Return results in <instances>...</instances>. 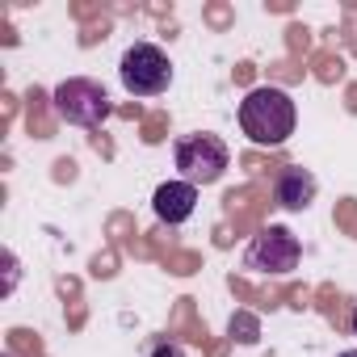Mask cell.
<instances>
[{"instance_id":"6da1fadb","label":"cell","mask_w":357,"mask_h":357,"mask_svg":"<svg viewBox=\"0 0 357 357\" xmlns=\"http://www.w3.org/2000/svg\"><path fill=\"white\" fill-rule=\"evenodd\" d=\"M294 122H298V109H294V97L286 89L261 84L240 101V130L257 147H282L294 135Z\"/></svg>"},{"instance_id":"7a4b0ae2","label":"cell","mask_w":357,"mask_h":357,"mask_svg":"<svg viewBox=\"0 0 357 357\" xmlns=\"http://www.w3.org/2000/svg\"><path fill=\"white\" fill-rule=\"evenodd\" d=\"M172 160H176V168H181V181L215 185L219 176L227 172V164H231V151H227V143L219 135H202L198 130V135H181V139H176Z\"/></svg>"},{"instance_id":"3957f363","label":"cell","mask_w":357,"mask_h":357,"mask_svg":"<svg viewBox=\"0 0 357 357\" xmlns=\"http://www.w3.org/2000/svg\"><path fill=\"white\" fill-rule=\"evenodd\" d=\"M118 76H122V89L130 97H160L172 84V63L155 43H135L122 51Z\"/></svg>"},{"instance_id":"277c9868","label":"cell","mask_w":357,"mask_h":357,"mask_svg":"<svg viewBox=\"0 0 357 357\" xmlns=\"http://www.w3.org/2000/svg\"><path fill=\"white\" fill-rule=\"evenodd\" d=\"M51 105H55V114H59L68 126H101V122L114 114L109 93H105L97 80H89V76H72V80L55 84Z\"/></svg>"},{"instance_id":"5b68a950","label":"cell","mask_w":357,"mask_h":357,"mask_svg":"<svg viewBox=\"0 0 357 357\" xmlns=\"http://www.w3.org/2000/svg\"><path fill=\"white\" fill-rule=\"evenodd\" d=\"M298 257H303L298 236H294L290 227H282V223H269L261 236H252V244H248V252H244V269L282 278V273L298 269Z\"/></svg>"},{"instance_id":"8992f818","label":"cell","mask_w":357,"mask_h":357,"mask_svg":"<svg viewBox=\"0 0 357 357\" xmlns=\"http://www.w3.org/2000/svg\"><path fill=\"white\" fill-rule=\"evenodd\" d=\"M151 211H155V219L168 223V227L194 219V211H198V185H190V181H164V185H155Z\"/></svg>"},{"instance_id":"52a82bcc","label":"cell","mask_w":357,"mask_h":357,"mask_svg":"<svg viewBox=\"0 0 357 357\" xmlns=\"http://www.w3.org/2000/svg\"><path fill=\"white\" fill-rule=\"evenodd\" d=\"M315 190H319V181H315L307 168H298V164L282 168L278 181H273V198H278V206H286V211H307V206L315 202Z\"/></svg>"},{"instance_id":"ba28073f","label":"cell","mask_w":357,"mask_h":357,"mask_svg":"<svg viewBox=\"0 0 357 357\" xmlns=\"http://www.w3.org/2000/svg\"><path fill=\"white\" fill-rule=\"evenodd\" d=\"M236 332H240L244 344H252V340H257V319H252V315H236V319H231V336H236Z\"/></svg>"},{"instance_id":"9c48e42d","label":"cell","mask_w":357,"mask_h":357,"mask_svg":"<svg viewBox=\"0 0 357 357\" xmlns=\"http://www.w3.org/2000/svg\"><path fill=\"white\" fill-rule=\"evenodd\" d=\"M147 357H185V353H181V344H164V336H155L147 344Z\"/></svg>"},{"instance_id":"30bf717a","label":"cell","mask_w":357,"mask_h":357,"mask_svg":"<svg viewBox=\"0 0 357 357\" xmlns=\"http://www.w3.org/2000/svg\"><path fill=\"white\" fill-rule=\"evenodd\" d=\"M353 336H357V311H353Z\"/></svg>"},{"instance_id":"8fae6325","label":"cell","mask_w":357,"mask_h":357,"mask_svg":"<svg viewBox=\"0 0 357 357\" xmlns=\"http://www.w3.org/2000/svg\"><path fill=\"white\" fill-rule=\"evenodd\" d=\"M336 357H357V353H336Z\"/></svg>"}]
</instances>
